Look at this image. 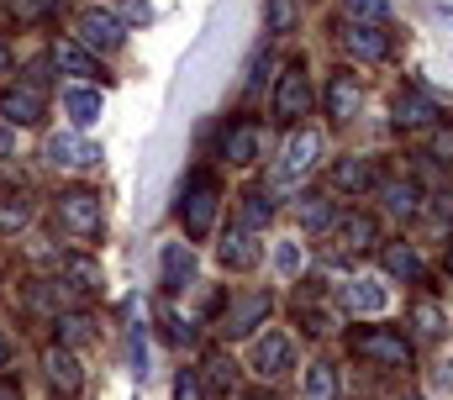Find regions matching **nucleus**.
I'll list each match as a JSON object with an SVG mask.
<instances>
[{"label": "nucleus", "mask_w": 453, "mask_h": 400, "mask_svg": "<svg viewBox=\"0 0 453 400\" xmlns=\"http://www.w3.org/2000/svg\"><path fill=\"white\" fill-rule=\"evenodd\" d=\"M217 211H222V190H217V180L201 169V174H190V185H185V196H180V221H185V237H211V227H217Z\"/></svg>", "instance_id": "f257e3e1"}, {"label": "nucleus", "mask_w": 453, "mask_h": 400, "mask_svg": "<svg viewBox=\"0 0 453 400\" xmlns=\"http://www.w3.org/2000/svg\"><path fill=\"white\" fill-rule=\"evenodd\" d=\"M53 216H58V227H64L74 242H90V237H101V227H106L101 196L85 190V185H74V190H64V196L53 200Z\"/></svg>", "instance_id": "f03ea898"}, {"label": "nucleus", "mask_w": 453, "mask_h": 400, "mask_svg": "<svg viewBox=\"0 0 453 400\" xmlns=\"http://www.w3.org/2000/svg\"><path fill=\"white\" fill-rule=\"evenodd\" d=\"M348 342H353L358 358H374V364H385V369H411V342H406L401 332H390V327H364V332H353Z\"/></svg>", "instance_id": "7ed1b4c3"}, {"label": "nucleus", "mask_w": 453, "mask_h": 400, "mask_svg": "<svg viewBox=\"0 0 453 400\" xmlns=\"http://www.w3.org/2000/svg\"><path fill=\"white\" fill-rule=\"evenodd\" d=\"M274 116H280V121L311 116V74H306V64H290V69L280 74V85H274Z\"/></svg>", "instance_id": "20e7f679"}, {"label": "nucleus", "mask_w": 453, "mask_h": 400, "mask_svg": "<svg viewBox=\"0 0 453 400\" xmlns=\"http://www.w3.org/2000/svg\"><path fill=\"white\" fill-rule=\"evenodd\" d=\"M264 316H269V296H264V290H253V296H226L222 332H226V337H248Z\"/></svg>", "instance_id": "39448f33"}, {"label": "nucleus", "mask_w": 453, "mask_h": 400, "mask_svg": "<svg viewBox=\"0 0 453 400\" xmlns=\"http://www.w3.org/2000/svg\"><path fill=\"white\" fill-rule=\"evenodd\" d=\"M342 48H348L353 58H369V64H374V58L390 53V32H385L380 21H348V27H342Z\"/></svg>", "instance_id": "423d86ee"}, {"label": "nucleus", "mask_w": 453, "mask_h": 400, "mask_svg": "<svg viewBox=\"0 0 453 400\" xmlns=\"http://www.w3.org/2000/svg\"><path fill=\"white\" fill-rule=\"evenodd\" d=\"M121 37H127V27L116 21L111 11H85V16H80V42H85V48L111 53V48H121Z\"/></svg>", "instance_id": "0eeeda50"}, {"label": "nucleus", "mask_w": 453, "mask_h": 400, "mask_svg": "<svg viewBox=\"0 0 453 400\" xmlns=\"http://www.w3.org/2000/svg\"><path fill=\"white\" fill-rule=\"evenodd\" d=\"M217 258H222V269H237V274H242V269H253V264L264 258V248L253 242V232H248V227H226Z\"/></svg>", "instance_id": "6e6552de"}, {"label": "nucleus", "mask_w": 453, "mask_h": 400, "mask_svg": "<svg viewBox=\"0 0 453 400\" xmlns=\"http://www.w3.org/2000/svg\"><path fill=\"white\" fill-rule=\"evenodd\" d=\"M222 158L226 164H253L258 158V121L253 116H237L222 132Z\"/></svg>", "instance_id": "1a4fd4ad"}, {"label": "nucleus", "mask_w": 453, "mask_h": 400, "mask_svg": "<svg viewBox=\"0 0 453 400\" xmlns=\"http://www.w3.org/2000/svg\"><path fill=\"white\" fill-rule=\"evenodd\" d=\"M290 364H296V348H290V337H285V332H269V337H258V348H253V369H258L264 380L285 374Z\"/></svg>", "instance_id": "9d476101"}, {"label": "nucleus", "mask_w": 453, "mask_h": 400, "mask_svg": "<svg viewBox=\"0 0 453 400\" xmlns=\"http://www.w3.org/2000/svg\"><path fill=\"white\" fill-rule=\"evenodd\" d=\"M53 64H58L64 74H74V80H101L96 53H90L85 42H74V37H58V42H53Z\"/></svg>", "instance_id": "9b49d317"}, {"label": "nucleus", "mask_w": 453, "mask_h": 400, "mask_svg": "<svg viewBox=\"0 0 453 400\" xmlns=\"http://www.w3.org/2000/svg\"><path fill=\"white\" fill-rule=\"evenodd\" d=\"M190 280H196V253H190V242H164V290L180 296Z\"/></svg>", "instance_id": "f8f14e48"}, {"label": "nucleus", "mask_w": 453, "mask_h": 400, "mask_svg": "<svg viewBox=\"0 0 453 400\" xmlns=\"http://www.w3.org/2000/svg\"><path fill=\"white\" fill-rule=\"evenodd\" d=\"M390 116H395L401 127H433V121H438V100L427 96V90H401L395 105H390Z\"/></svg>", "instance_id": "ddd939ff"}, {"label": "nucleus", "mask_w": 453, "mask_h": 400, "mask_svg": "<svg viewBox=\"0 0 453 400\" xmlns=\"http://www.w3.org/2000/svg\"><path fill=\"white\" fill-rule=\"evenodd\" d=\"M0 116H5L11 127H37V121H42V96H37L32 85L5 90V96H0Z\"/></svg>", "instance_id": "4468645a"}, {"label": "nucleus", "mask_w": 453, "mask_h": 400, "mask_svg": "<svg viewBox=\"0 0 453 400\" xmlns=\"http://www.w3.org/2000/svg\"><path fill=\"white\" fill-rule=\"evenodd\" d=\"M317 153H322V137H317L311 127H301V132H290V142H285V158H280V169H285V174H306V169L317 164Z\"/></svg>", "instance_id": "2eb2a0df"}, {"label": "nucleus", "mask_w": 453, "mask_h": 400, "mask_svg": "<svg viewBox=\"0 0 453 400\" xmlns=\"http://www.w3.org/2000/svg\"><path fill=\"white\" fill-rule=\"evenodd\" d=\"M48 153H53V164H74V169H96L101 164V148L85 142V137H53Z\"/></svg>", "instance_id": "dca6fc26"}, {"label": "nucleus", "mask_w": 453, "mask_h": 400, "mask_svg": "<svg viewBox=\"0 0 453 400\" xmlns=\"http://www.w3.org/2000/svg\"><path fill=\"white\" fill-rule=\"evenodd\" d=\"M385 274H390V280H406V285H422V280H427V269H422V258L411 253V242H390V248H385Z\"/></svg>", "instance_id": "f3484780"}, {"label": "nucleus", "mask_w": 453, "mask_h": 400, "mask_svg": "<svg viewBox=\"0 0 453 400\" xmlns=\"http://www.w3.org/2000/svg\"><path fill=\"white\" fill-rule=\"evenodd\" d=\"M42 369H48V380H53L58 390H69V396L85 385V374H80V364H74L69 348H48V353H42Z\"/></svg>", "instance_id": "a211bd4d"}, {"label": "nucleus", "mask_w": 453, "mask_h": 400, "mask_svg": "<svg viewBox=\"0 0 453 400\" xmlns=\"http://www.w3.org/2000/svg\"><path fill=\"white\" fill-rule=\"evenodd\" d=\"M380 196H385V211H390L395 221H411V216L422 211V190H417L411 180H390V185H380Z\"/></svg>", "instance_id": "6ab92c4d"}, {"label": "nucleus", "mask_w": 453, "mask_h": 400, "mask_svg": "<svg viewBox=\"0 0 453 400\" xmlns=\"http://www.w3.org/2000/svg\"><path fill=\"white\" fill-rule=\"evenodd\" d=\"M374 237H380V227H374V216H364V211H353V216H342L338 221V242L348 248V253L374 248Z\"/></svg>", "instance_id": "aec40b11"}, {"label": "nucleus", "mask_w": 453, "mask_h": 400, "mask_svg": "<svg viewBox=\"0 0 453 400\" xmlns=\"http://www.w3.org/2000/svg\"><path fill=\"white\" fill-rule=\"evenodd\" d=\"M58 285H69L74 296H96V290H101V264L74 253V258H64V280H58Z\"/></svg>", "instance_id": "412c9836"}, {"label": "nucleus", "mask_w": 453, "mask_h": 400, "mask_svg": "<svg viewBox=\"0 0 453 400\" xmlns=\"http://www.w3.org/2000/svg\"><path fill=\"white\" fill-rule=\"evenodd\" d=\"M333 185H338V190H353V196L374 190V164H369V158H338V164H333Z\"/></svg>", "instance_id": "4be33fe9"}, {"label": "nucleus", "mask_w": 453, "mask_h": 400, "mask_svg": "<svg viewBox=\"0 0 453 400\" xmlns=\"http://www.w3.org/2000/svg\"><path fill=\"white\" fill-rule=\"evenodd\" d=\"M353 105H358V85H353L348 69H338V74L327 80V116H333V121H348Z\"/></svg>", "instance_id": "5701e85b"}, {"label": "nucleus", "mask_w": 453, "mask_h": 400, "mask_svg": "<svg viewBox=\"0 0 453 400\" xmlns=\"http://www.w3.org/2000/svg\"><path fill=\"white\" fill-rule=\"evenodd\" d=\"M342 305H348V311H358V316L385 311V285H380V280H353V285L342 290Z\"/></svg>", "instance_id": "b1692460"}, {"label": "nucleus", "mask_w": 453, "mask_h": 400, "mask_svg": "<svg viewBox=\"0 0 453 400\" xmlns=\"http://www.w3.org/2000/svg\"><path fill=\"white\" fill-rule=\"evenodd\" d=\"M64 111L74 127H96L101 121V96L96 90H64Z\"/></svg>", "instance_id": "393cba45"}, {"label": "nucleus", "mask_w": 453, "mask_h": 400, "mask_svg": "<svg viewBox=\"0 0 453 400\" xmlns=\"http://www.w3.org/2000/svg\"><path fill=\"white\" fill-rule=\"evenodd\" d=\"M201 385L206 390H237V364L226 358V353H206V374H201Z\"/></svg>", "instance_id": "a878e982"}, {"label": "nucleus", "mask_w": 453, "mask_h": 400, "mask_svg": "<svg viewBox=\"0 0 453 400\" xmlns=\"http://www.w3.org/2000/svg\"><path fill=\"white\" fill-rule=\"evenodd\" d=\"M269 216H274V205L264 190H248L242 205H237V227H248V232H258V227H269Z\"/></svg>", "instance_id": "bb28decb"}, {"label": "nucleus", "mask_w": 453, "mask_h": 400, "mask_svg": "<svg viewBox=\"0 0 453 400\" xmlns=\"http://www.w3.org/2000/svg\"><path fill=\"white\" fill-rule=\"evenodd\" d=\"M301 227H306V232H327V227H333V205L322 196H306L301 200Z\"/></svg>", "instance_id": "cd10ccee"}, {"label": "nucleus", "mask_w": 453, "mask_h": 400, "mask_svg": "<svg viewBox=\"0 0 453 400\" xmlns=\"http://www.w3.org/2000/svg\"><path fill=\"white\" fill-rule=\"evenodd\" d=\"M264 11H269V32H296L301 27V5L296 0H269Z\"/></svg>", "instance_id": "c85d7f7f"}, {"label": "nucleus", "mask_w": 453, "mask_h": 400, "mask_svg": "<svg viewBox=\"0 0 453 400\" xmlns=\"http://www.w3.org/2000/svg\"><path fill=\"white\" fill-rule=\"evenodd\" d=\"M333 390H338L333 369H327V364H311V374H306V400H333Z\"/></svg>", "instance_id": "c756f323"}, {"label": "nucleus", "mask_w": 453, "mask_h": 400, "mask_svg": "<svg viewBox=\"0 0 453 400\" xmlns=\"http://www.w3.org/2000/svg\"><path fill=\"white\" fill-rule=\"evenodd\" d=\"M27 216H32L27 196H0V232H16V227H21Z\"/></svg>", "instance_id": "7c9ffc66"}, {"label": "nucleus", "mask_w": 453, "mask_h": 400, "mask_svg": "<svg viewBox=\"0 0 453 400\" xmlns=\"http://www.w3.org/2000/svg\"><path fill=\"white\" fill-rule=\"evenodd\" d=\"M411 321H417V327H422L427 337H443V332H449V321H443V311H438L433 300H417V311H411Z\"/></svg>", "instance_id": "2f4dec72"}, {"label": "nucleus", "mask_w": 453, "mask_h": 400, "mask_svg": "<svg viewBox=\"0 0 453 400\" xmlns=\"http://www.w3.org/2000/svg\"><path fill=\"white\" fill-rule=\"evenodd\" d=\"M90 337V316L85 311H69V316H58V342L69 348V342H85Z\"/></svg>", "instance_id": "473e14b6"}, {"label": "nucleus", "mask_w": 453, "mask_h": 400, "mask_svg": "<svg viewBox=\"0 0 453 400\" xmlns=\"http://www.w3.org/2000/svg\"><path fill=\"white\" fill-rule=\"evenodd\" d=\"M348 16H364V21H390V5L385 0H342Z\"/></svg>", "instance_id": "72a5a7b5"}, {"label": "nucleus", "mask_w": 453, "mask_h": 400, "mask_svg": "<svg viewBox=\"0 0 453 400\" xmlns=\"http://www.w3.org/2000/svg\"><path fill=\"white\" fill-rule=\"evenodd\" d=\"M111 16L121 21V27H127V21H148V5H142V0H116Z\"/></svg>", "instance_id": "f704fd0d"}, {"label": "nucleus", "mask_w": 453, "mask_h": 400, "mask_svg": "<svg viewBox=\"0 0 453 400\" xmlns=\"http://www.w3.org/2000/svg\"><path fill=\"white\" fill-rule=\"evenodd\" d=\"M274 264H280V274H301V248H296V242H285V248L274 253Z\"/></svg>", "instance_id": "c9c22d12"}, {"label": "nucleus", "mask_w": 453, "mask_h": 400, "mask_svg": "<svg viewBox=\"0 0 453 400\" xmlns=\"http://www.w3.org/2000/svg\"><path fill=\"white\" fill-rule=\"evenodd\" d=\"M174 400H201V380L196 374H180L174 380Z\"/></svg>", "instance_id": "e433bc0d"}, {"label": "nucleus", "mask_w": 453, "mask_h": 400, "mask_svg": "<svg viewBox=\"0 0 453 400\" xmlns=\"http://www.w3.org/2000/svg\"><path fill=\"white\" fill-rule=\"evenodd\" d=\"M64 5H69V0H21V11H27V16H42V11H64Z\"/></svg>", "instance_id": "4c0bfd02"}, {"label": "nucleus", "mask_w": 453, "mask_h": 400, "mask_svg": "<svg viewBox=\"0 0 453 400\" xmlns=\"http://www.w3.org/2000/svg\"><path fill=\"white\" fill-rule=\"evenodd\" d=\"M0 74H11V42L0 37Z\"/></svg>", "instance_id": "58836bf2"}, {"label": "nucleus", "mask_w": 453, "mask_h": 400, "mask_svg": "<svg viewBox=\"0 0 453 400\" xmlns=\"http://www.w3.org/2000/svg\"><path fill=\"white\" fill-rule=\"evenodd\" d=\"M0 400H21V390H16L11 380H0Z\"/></svg>", "instance_id": "ea45409f"}, {"label": "nucleus", "mask_w": 453, "mask_h": 400, "mask_svg": "<svg viewBox=\"0 0 453 400\" xmlns=\"http://www.w3.org/2000/svg\"><path fill=\"white\" fill-rule=\"evenodd\" d=\"M11 148H16V137H11V132H5V127H0V158H5V153H11Z\"/></svg>", "instance_id": "a19ab883"}, {"label": "nucleus", "mask_w": 453, "mask_h": 400, "mask_svg": "<svg viewBox=\"0 0 453 400\" xmlns=\"http://www.w3.org/2000/svg\"><path fill=\"white\" fill-rule=\"evenodd\" d=\"M433 148H438V153H453V132H443V137H438Z\"/></svg>", "instance_id": "79ce46f5"}, {"label": "nucleus", "mask_w": 453, "mask_h": 400, "mask_svg": "<svg viewBox=\"0 0 453 400\" xmlns=\"http://www.w3.org/2000/svg\"><path fill=\"white\" fill-rule=\"evenodd\" d=\"M5 364H11V342L0 337V369H5Z\"/></svg>", "instance_id": "37998d69"}, {"label": "nucleus", "mask_w": 453, "mask_h": 400, "mask_svg": "<svg viewBox=\"0 0 453 400\" xmlns=\"http://www.w3.org/2000/svg\"><path fill=\"white\" fill-rule=\"evenodd\" d=\"M443 269H449V274H453V242H449V253H443Z\"/></svg>", "instance_id": "c03bdc74"}, {"label": "nucleus", "mask_w": 453, "mask_h": 400, "mask_svg": "<svg viewBox=\"0 0 453 400\" xmlns=\"http://www.w3.org/2000/svg\"><path fill=\"white\" fill-rule=\"evenodd\" d=\"M248 400H274V396H264V390H258V396H248Z\"/></svg>", "instance_id": "a18cd8bd"}, {"label": "nucleus", "mask_w": 453, "mask_h": 400, "mask_svg": "<svg viewBox=\"0 0 453 400\" xmlns=\"http://www.w3.org/2000/svg\"><path fill=\"white\" fill-rule=\"evenodd\" d=\"M406 400H422V396H406Z\"/></svg>", "instance_id": "49530a36"}]
</instances>
